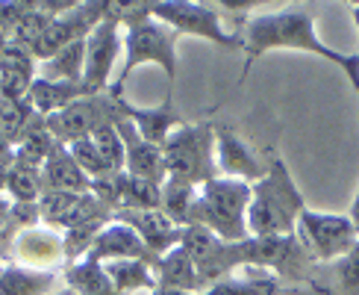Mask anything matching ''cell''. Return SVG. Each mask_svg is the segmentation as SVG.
<instances>
[{
  "label": "cell",
  "mask_w": 359,
  "mask_h": 295,
  "mask_svg": "<svg viewBox=\"0 0 359 295\" xmlns=\"http://www.w3.org/2000/svg\"><path fill=\"white\" fill-rule=\"evenodd\" d=\"M159 206H162L159 183L144 181V177H133L127 171L118 174V210H159Z\"/></svg>",
  "instance_id": "obj_24"
},
{
  "label": "cell",
  "mask_w": 359,
  "mask_h": 295,
  "mask_svg": "<svg viewBox=\"0 0 359 295\" xmlns=\"http://www.w3.org/2000/svg\"><path fill=\"white\" fill-rule=\"evenodd\" d=\"M121 53H124V24H121L118 4H112L107 18H103L86 39L83 83L92 88V95H103L112 88V71H115V63Z\"/></svg>",
  "instance_id": "obj_9"
},
{
  "label": "cell",
  "mask_w": 359,
  "mask_h": 295,
  "mask_svg": "<svg viewBox=\"0 0 359 295\" xmlns=\"http://www.w3.org/2000/svg\"><path fill=\"white\" fill-rule=\"evenodd\" d=\"M6 260L27 266V269H39V272H62L68 266L65 236H62V230L48 228V225L24 228L12 240Z\"/></svg>",
  "instance_id": "obj_13"
},
{
  "label": "cell",
  "mask_w": 359,
  "mask_h": 295,
  "mask_svg": "<svg viewBox=\"0 0 359 295\" xmlns=\"http://www.w3.org/2000/svg\"><path fill=\"white\" fill-rule=\"evenodd\" d=\"M294 236L306 248V254L318 263H336L359 242V230L351 221V216L318 213V210H309V206L297 218Z\"/></svg>",
  "instance_id": "obj_7"
},
{
  "label": "cell",
  "mask_w": 359,
  "mask_h": 295,
  "mask_svg": "<svg viewBox=\"0 0 359 295\" xmlns=\"http://www.w3.org/2000/svg\"><path fill=\"white\" fill-rule=\"evenodd\" d=\"M242 41H245V77L253 68V63L268 53V51H304V53H316L327 63H333L336 68L345 71V77L351 80L353 92L359 95V53H339L330 44H324L318 39L316 18L312 12L304 6H289L271 15H250L242 24ZM242 77V80H245Z\"/></svg>",
  "instance_id": "obj_1"
},
{
  "label": "cell",
  "mask_w": 359,
  "mask_h": 295,
  "mask_svg": "<svg viewBox=\"0 0 359 295\" xmlns=\"http://www.w3.org/2000/svg\"><path fill=\"white\" fill-rule=\"evenodd\" d=\"M194 198H198V186L180 183V181H171L168 177V181L162 183V206L159 210L165 213L174 225L189 228V216H191Z\"/></svg>",
  "instance_id": "obj_27"
},
{
  "label": "cell",
  "mask_w": 359,
  "mask_h": 295,
  "mask_svg": "<svg viewBox=\"0 0 359 295\" xmlns=\"http://www.w3.org/2000/svg\"><path fill=\"white\" fill-rule=\"evenodd\" d=\"M151 295H191V292H183V289H168V287H156Z\"/></svg>",
  "instance_id": "obj_36"
},
{
  "label": "cell",
  "mask_w": 359,
  "mask_h": 295,
  "mask_svg": "<svg viewBox=\"0 0 359 295\" xmlns=\"http://www.w3.org/2000/svg\"><path fill=\"white\" fill-rule=\"evenodd\" d=\"M62 280H65V287H71L77 295H118L115 284L109 280L107 269H103V263L88 260V257L65 266Z\"/></svg>",
  "instance_id": "obj_23"
},
{
  "label": "cell",
  "mask_w": 359,
  "mask_h": 295,
  "mask_svg": "<svg viewBox=\"0 0 359 295\" xmlns=\"http://www.w3.org/2000/svg\"><path fill=\"white\" fill-rule=\"evenodd\" d=\"M4 266H6V260H4V257H0V275H4Z\"/></svg>",
  "instance_id": "obj_39"
},
{
  "label": "cell",
  "mask_w": 359,
  "mask_h": 295,
  "mask_svg": "<svg viewBox=\"0 0 359 295\" xmlns=\"http://www.w3.org/2000/svg\"><path fill=\"white\" fill-rule=\"evenodd\" d=\"M215 130L218 127L212 122H186L171 133L168 142L162 145L171 181L201 189L203 183L221 177L215 159Z\"/></svg>",
  "instance_id": "obj_5"
},
{
  "label": "cell",
  "mask_w": 359,
  "mask_h": 295,
  "mask_svg": "<svg viewBox=\"0 0 359 295\" xmlns=\"http://www.w3.org/2000/svg\"><path fill=\"white\" fill-rule=\"evenodd\" d=\"M330 295H359V242L341 260L333 263V292Z\"/></svg>",
  "instance_id": "obj_33"
},
{
  "label": "cell",
  "mask_w": 359,
  "mask_h": 295,
  "mask_svg": "<svg viewBox=\"0 0 359 295\" xmlns=\"http://www.w3.org/2000/svg\"><path fill=\"white\" fill-rule=\"evenodd\" d=\"M154 277H156V287H168V289H183V292H191V295H201L203 287H201V277H198V269H194L191 257L186 254L183 245L171 248L168 254H162L154 266Z\"/></svg>",
  "instance_id": "obj_21"
},
{
  "label": "cell",
  "mask_w": 359,
  "mask_h": 295,
  "mask_svg": "<svg viewBox=\"0 0 359 295\" xmlns=\"http://www.w3.org/2000/svg\"><path fill=\"white\" fill-rule=\"evenodd\" d=\"M88 260H97V263H112V260H142V263H151L156 266V257L151 254V248L142 242V236L127 228L124 221H109L103 230H97L92 248H88Z\"/></svg>",
  "instance_id": "obj_15"
},
{
  "label": "cell",
  "mask_w": 359,
  "mask_h": 295,
  "mask_svg": "<svg viewBox=\"0 0 359 295\" xmlns=\"http://www.w3.org/2000/svg\"><path fill=\"white\" fill-rule=\"evenodd\" d=\"M118 12H121V24H124V65L118 71L109 95L121 98L130 74L139 65H159L168 80L165 100H171L174 83H177V65H180V56H177L180 36L168 24L154 18L151 4H118Z\"/></svg>",
  "instance_id": "obj_2"
},
{
  "label": "cell",
  "mask_w": 359,
  "mask_h": 295,
  "mask_svg": "<svg viewBox=\"0 0 359 295\" xmlns=\"http://www.w3.org/2000/svg\"><path fill=\"white\" fill-rule=\"evenodd\" d=\"M248 206H250V183L233 177H215L198 189L189 228H206L227 242L248 240Z\"/></svg>",
  "instance_id": "obj_4"
},
{
  "label": "cell",
  "mask_w": 359,
  "mask_h": 295,
  "mask_svg": "<svg viewBox=\"0 0 359 295\" xmlns=\"http://www.w3.org/2000/svg\"><path fill=\"white\" fill-rule=\"evenodd\" d=\"M41 189L44 192H74V195H83V192H92V181H88V177L83 174V169L74 162L68 148L59 145L56 151L48 157V162L41 166Z\"/></svg>",
  "instance_id": "obj_20"
},
{
  "label": "cell",
  "mask_w": 359,
  "mask_h": 295,
  "mask_svg": "<svg viewBox=\"0 0 359 295\" xmlns=\"http://www.w3.org/2000/svg\"><path fill=\"white\" fill-rule=\"evenodd\" d=\"M109 6L112 4H107V0H83V4H74L71 9L53 15V21L44 29V36L36 41L33 56L39 63H44V59L56 56L59 51H65L68 44L86 41L88 33L107 18Z\"/></svg>",
  "instance_id": "obj_11"
},
{
  "label": "cell",
  "mask_w": 359,
  "mask_h": 295,
  "mask_svg": "<svg viewBox=\"0 0 359 295\" xmlns=\"http://www.w3.org/2000/svg\"><path fill=\"white\" fill-rule=\"evenodd\" d=\"M50 21H53V15H50V12H44L39 4H33V6L24 12V18L15 24V29H12V41H18V44H24V48L33 51V48H36V41L44 36V29H48Z\"/></svg>",
  "instance_id": "obj_30"
},
{
  "label": "cell",
  "mask_w": 359,
  "mask_h": 295,
  "mask_svg": "<svg viewBox=\"0 0 359 295\" xmlns=\"http://www.w3.org/2000/svg\"><path fill=\"white\" fill-rule=\"evenodd\" d=\"M121 122V110H118V98L103 92V95H88L71 107L59 110L44 118V127L59 142V145H74L80 139H88L95 130L118 124Z\"/></svg>",
  "instance_id": "obj_8"
},
{
  "label": "cell",
  "mask_w": 359,
  "mask_h": 295,
  "mask_svg": "<svg viewBox=\"0 0 359 295\" xmlns=\"http://www.w3.org/2000/svg\"><path fill=\"white\" fill-rule=\"evenodd\" d=\"M92 95V88L86 83H71V80H44V77H36L33 86H29V107H33L39 115H53L59 110L71 107V103H77L83 98Z\"/></svg>",
  "instance_id": "obj_19"
},
{
  "label": "cell",
  "mask_w": 359,
  "mask_h": 295,
  "mask_svg": "<svg viewBox=\"0 0 359 295\" xmlns=\"http://www.w3.org/2000/svg\"><path fill=\"white\" fill-rule=\"evenodd\" d=\"M68 148V154L74 157V162L83 169V174L88 177V181H100V177H107V174H115L109 166H107V159L100 157V151L95 148L92 139H80V142H74V145H65Z\"/></svg>",
  "instance_id": "obj_32"
},
{
  "label": "cell",
  "mask_w": 359,
  "mask_h": 295,
  "mask_svg": "<svg viewBox=\"0 0 359 295\" xmlns=\"http://www.w3.org/2000/svg\"><path fill=\"white\" fill-rule=\"evenodd\" d=\"M280 292V280L274 275H250V277H224L201 295H277Z\"/></svg>",
  "instance_id": "obj_28"
},
{
  "label": "cell",
  "mask_w": 359,
  "mask_h": 295,
  "mask_svg": "<svg viewBox=\"0 0 359 295\" xmlns=\"http://www.w3.org/2000/svg\"><path fill=\"white\" fill-rule=\"evenodd\" d=\"M180 245H183L186 254L191 257L203 289H209L224 277H230L236 269H245L242 242H227V240H221V236H215L206 228H194V225L183 228V240H180Z\"/></svg>",
  "instance_id": "obj_10"
},
{
  "label": "cell",
  "mask_w": 359,
  "mask_h": 295,
  "mask_svg": "<svg viewBox=\"0 0 359 295\" xmlns=\"http://www.w3.org/2000/svg\"><path fill=\"white\" fill-rule=\"evenodd\" d=\"M115 221H124L127 228L136 230L156 260L168 254L171 248H177L183 240V228L174 225L162 210H118Z\"/></svg>",
  "instance_id": "obj_16"
},
{
  "label": "cell",
  "mask_w": 359,
  "mask_h": 295,
  "mask_svg": "<svg viewBox=\"0 0 359 295\" xmlns=\"http://www.w3.org/2000/svg\"><path fill=\"white\" fill-rule=\"evenodd\" d=\"M88 139L95 142V148L100 151V157L107 159V166H109L115 174H118V171H124V166H127L124 139H121V133H118V127H115V124H107V127L95 130Z\"/></svg>",
  "instance_id": "obj_31"
},
{
  "label": "cell",
  "mask_w": 359,
  "mask_h": 295,
  "mask_svg": "<svg viewBox=\"0 0 359 295\" xmlns=\"http://www.w3.org/2000/svg\"><path fill=\"white\" fill-rule=\"evenodd\" d=\"M118 107H121V115L127 122L142 133V139H147L156 148L165 145L168 136L180 124H186L183 118H180V112L174 110V100H162L159 107H133L124 98H118Z\"/></svg>",
  "instance_id": "obj_18"
},
{
  "label": "cell",
  "mask_w": 359,
  "mask_h": 295,
  "mask_svg": "<svg viewBox=\"0 0 359 295\" xmlns=\"http://www.w3.org/2000/svg\"><path fill=\"white\" fill-rule=\"evenodd\" d=\"M351 15H353V21H356V29H359V4L351 9Z\"/></svg>",
  "instance_id": "obj_38"
},
{
  "label": "cell",
  "mask_w": 359,
  "mask_h": 295,
  "mask_svg": "<svg viewBox=\"0 0 359 295\" xmlns=\"http://www.w3.org/2000/svg\"><path fill=\"white\" fill-rule=\"evenodd\" d=\"M0 71H15V74H33L39 71V59L33 56V51L24 48L18 41H9L4 51H0Z\"/></svg>",
  "instance_id": "obj_34"
},
{
  "label": "cell",
  "mask_w": 359,
  "mask_h": 295,
  "mask_svg": "<svg viewBox=\"0 0 359 295\" xmlns=\"http://www.w3.org/2000/svg\"><path fill=\"white\" fill-rule=\"evenodd\" d=\"M215 159H218V171L221 177H233V181H245V183H257L265 177L268 162L253 151V148L238 136V133L218 127L215 130Z\"/></svg>",
  "instance_id": "obj_14"
},
{
  "label": "cell",
  "mask_w": 359,
  "mask_h": 295,
  "mask_svg": "<svg viewBox=\"0 0 359 295\" xmlns=\"http://www.w3.org/2000/svg\"><path fill=\"white\" fill-rule=\"evenodd\" d=\"M53 295H77V292H74V289H71V287H59V289H56V292H53Z\"/></svg>",
  "instance_id": "obj_37"
},
{
  "label": "cell",
  "mask_w": 359,
  "mask_h": 295,
  "mask_svg": "<svg viewBox=\"0 0 359 295\" xmlns=\"http://www.w3.org/2000/svg\"><path fill=\"white\" fill-rule=\"evenodd\" d=\"M4 195H9L12 204H39L44 189H41V171L36 169H24L15 162L12 171H9V181Z\"/></svg>",
  "instance_id": "obj_29"
},
{
  "label": "cell",
  "mask_w": 359,
  "mask_h": 295,
  "mask_svg": "<svg viewBox=\"0 0 359 295\" xmlns=\"http://www.w3.org/2000/svg\"><path fill=\"white\" fill-rule=\"evenodd\" d=\"M59 277L62 272H39L6 260L0 275V295H53L59 289Z\"/></svg>",
  "instance_id": "obj_22"
},
{
  "label": "cell",
  "mask_w": 359,
  "mask_h": 295,
  "mask_svg": "<svg viewBox=\"0 0 359 295\" xmlns=\"http://www.w3.org/2000/svg\"><path fill=\"white\" fill-rule=\"evenodd\" d=\"M109 280L115 284L118 295H133L139 289H156V277H154V266L142 263V260H112L103 263Z\"/></svg>",
  "instance_id": "obj_25"
},
{
  "label": "cell",
  "mask_w": 359,
  "mask_h": 295,
  "mask_svg": "<svg viewBox=\"0 0 359 295\" xmlns=\"http://www.w3.org/2000/svg\"><path fill=\"white\" fill-rule=\"evenodd\" d=\"M83 71H86V41H77V44H68L65 51H59L56 56L39 63L36 77L83 83Z\"/></svg>",
  "instance_id": "obj_26"
},
{
  "label": "cell",
  "mask_w": 359,
  "mask_h": 295,
  "mask_svg": "<svg viewBox=\"0 0 359 295\" xmlns=\"http://www.w3.org/2000/svg\"><path fill=\"white\" fill-rule=\"evenodd\" d=\"M242 263L245 269H268L274 277H304L312 257L301 240L292 236H248L242 242Z\"/></svg>",
  "instance_id": "obj_12"
},
{
  "label": "cell",
  "mask_w": 359,
  "mask_h": 295,
  "mask_svg": "<svg viewBox=\"0 0 359 295\" xmlns=\"http://www.w3.org/2000/svg\"><path fill=\"white\" fill-rule=\"evenodd\" d=\"M151 15L156 21L168 24L177 36H194L221 44L227 51L245 48L242 33H233V29L224 27L221 12L209 4H198V0H156V4H151Z\"/></svg>",
  "instance_id": "obj_6"
},
{
  "label": "cell",
  "mask_w": 359,
  "mask_h": 295,
  "mask_svg": "<svg viewBox=\"0 0 359 295\" xmlns=\"http://www.w3.org/2000/svg\"><path fill=\"white\" fill-rule=\"evenodd\" d=\"M306 210V201L297 189L286 159L271 154L262 181L250 186L248 233L250 236H292L297 218Z\"/></svg>",
  "instance_id": "obj_3"
},
{
  "label": "cell",
  "mask_w": 359,
  "mask_h": 295,
  "mask_svg": "<svg viewBox=\"0 0 359 295\" xmlns=\"http://www.w3.org/2000/svg\"><path fill=\"white\" fill-rule=\"evenodd\" d=\"M121 110V107H118ZM118 133L124 139V154H127V166L124 171L133 177H144V181H154V183H165L168 181V171H165V157H162V148L151 145L147 139H142V133L133 127L127 118L121 115V122L115 124Z\"/></svg>",
  "instance_id": "obj_17"
},
{
  "label": "cell",
  "mask_w": 359,
  "mask_h": 295,
  "mask_svg": "<svg viewBox=\"0 0 359 295\" xmlns=\"http://www.w3.org/2000/svg\"><path fill=\"white\" fill-rule=\"evenodd\" d=\"M351 221L356 225V230H359V189H356V195H353V204H351Z\"/></svg>",
  "instance_id": "obj_35"
}]
</instances>
